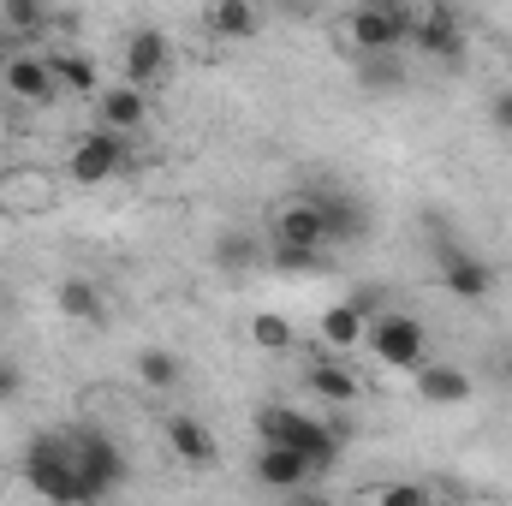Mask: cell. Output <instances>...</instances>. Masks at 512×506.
<instances>
[{
	"instance_id": "obj_20",
	"label": "cell",
	"mask_w": 512,
	"mask_h": 506,
	"mask_svg": "<svg viewBox=\"0 0 512 506\" xmlns=\"http://www.w3.org/2000/svg\"><path fill=\"white\" fill-rule=\"evenodd\" d=\"M48 66H54V84H60V90H72V96H102V72H96L90 54H48Z\"/></svg>"
},
{
	"instance_id": "obj_17",
	"label": "cell",
	"mask_w": 512,
	"mask_h": 506,
	"mask_svg": "<svg viewBox=\"0 0 512 506\" xmlns=\"http://www.w3.org/2000/svg\"><path fill=\"white\" fill-rule=\"evenodd\" d=\"M203 24H209V36H221V42H251L256 30H262V12H256V0H209Z\"/></svg>"
},
{
	"instance_id": "obj_19",
	"label": "cell",
	"mask_w": 512,
	"mask_h": 506,
	"mask_svg": "<svg viewBox=\"0 0 512 506\" xmlns=\"http://www.w3.org/2000/svg\"><path fill=\"white\" fill-rule=\"evenodd\" d=\"M167 441H173V453H179L185 465H215V459H221L215 435H209L197 417H185V411H173V417H167Z\"/></svg>"
},
{
	"instance_id": "obj_25",
	"label": "cell",
	"mask_w": 512,
	"mask_h": 506,
	"mask_svg": "<svg viewBox=\"0 0 512 506\" xmlns=\"http://www.w3.org/2000/svg\"><path fill=\"white\" fill-rule=\"evenodd\" d=\"M137 381H143V387H155V393L179 387V358H173L167 346H149V352H137Z\"/></svg>"
},
{
	"instance_id": "obj_1",
	"label": "cell",
	"mask_w": 512,
	"mask_h": 506,
	"mask_svg": "<svg viewBox=\"0 0 512 506\" xmlns=\"http://www.w3.org/2000/svg\"><path fill=\"white\" fill-rule=\"evenodd\" d=\"M24 483H30L36 495L66 501V506L90 501V489H84V477H78V465H72V435H66V429H42V435L24 447Z\"/></svg>"
},
{
	"instance_id": "obj_13",
	"label": "cell",
	"mask_w": 512,
	"mask_h": 506,
	"mask_svg": "<svg viewBox=\"0 0 512 506\" xmlns=\"http://www.w3.org/2000/svg\"><path fill=\"white\" fill-rule=\"evenodd\" d=\"M310 197L322 203V221H328V245H352V239H364V233H370V215H364V203H352L346 191H334V185H316Z\"/></svg>"
},
{
	"instance_id": "obj_12",
	"label": "cell",
	"mask_w": 512,
	"mask_h": 506,
	"mask_svg": "<svg viewBox=\"0 0 512 506\" xmlns=\"http://www.w3.org/2000/svg\"><path fill=\"white\" fill-rule=\"evenodd\" d=\"M274 239H298V245H328V221H322V203L310 191L286 197L274 209Z\"/></svg>"
},
{
	"instance_id": "obj_26",
	"label": "cell",
	"mask_w": 512,
	"mask_h": 506,
	"mask_svg": "<svg viewBox=\"0 0 512 506\" xmlns=\"http://www.w3.org/2000/svg\"><path fill=\"white\" fill-rule=\"evenodd\" d=\"M0 24H6L12 36H42L48 0H0Z\"/></svg>"
},
{
	"instance_id": "obj_34",
	"label": "cell",
	"mask_w": 512,
	"mask_h": 506,
	"mask_svg": "<svg viewBox=\"0 0 512 506\" xmlns=\"http://www.w3.org/2000/svg\"><path fill=\"white\" fill-rule=\"evenodd\" d=\"M501 376H507V381H512V352H507V358H501Z\"/></svg>"
},
{
	"instance_id": "obj_22",
	"label": "cell",
	"mask_w": 512,
	"mask_h": 506,
	"mask_svg": "<svg viewBox=\"0 0 512 506\" xmlns=\"http://www.w3.org/2000/svg\"><path fill=\"white\" fill-rule=\"evenodd\" d=\"M358 84H364V90H376V96L399 90V84H405V60H399V48H382V54H358Z\"/></svg>"
},
{
	"instance_id": "obj_8",
	"label": "cell",
	"mask_w": 512,
	"mask_h": 506,
	"mask_svg": "<svg viewBox=\"0 0 512 506\" xmlns=\"http://www.w3.org/2000/svg\"><path fill=\"white\" fill-rule=\"evenodd\" d=\"M435 262H441V286H447L453 298H465V304H483V298L495 292V268H489L477 251H465V245L441 239V245H435Z\"/></svg>"
},
{
	"instance_id": "obj_23",
	"label": "cell",
	"mask_w": 512,
	"mask_h": 506,
	"mask_svg": "<svg viewBox=\"0 0 512 506\" xmlns=\"http://www.w3.org/2000/svg\"><path fill=\"white\" fill-rule=\"evenodd\" d=\"M268 262L280 274H328V245H298V239H274Z\"/></svg>"
},
{
	"instance_id": "obj_10",
	"label": "cell",
	"mask_w": 512,
	"mask_h": 506,
	"mask_svg": "<svg viewBox=\"0 0 512 506\" xmlns=\"http://www.w3.org/2000/svg\"><path fill=\"white\" fill-rule=\"evenodd\" d=\"M310 477H316V465H310L304 453H292L286 441H262V447H256V483H262V489L292 495V489H310Z\"/></svg>"
},
{
	"instance_id": "obj_9",
	"label": "cell",
	"mask_w": 512,
	"mask_h": 506,
	"mask_svg": "<svg viewBox=\"0 0 512 506\" xmlns=\"http://www.w3.org/2000/svg\"><path fill=\"white\" fill-rule=\"evenodd\" d=\"M411 42H417L429 60H441V66H465V48H471L459 12H447V6H423L417 24H411Z\"/></svg>"
},
{
	"instance_id": "obj_16",
	"label": "cell",
	"mask_w": 512,
	"mask_h": 506,
	"mask_svg": "<svg viewBox=\"0 0 512 506\" xmlns=\"http://www.w3.org/2000/svg\"><path fill=\"white\" fill-rule=\"evenodd\" d=\"M364 334H370V310H364L358 298H346V304H328V310H322V340H328L334 352H358V346H364Z\"/></svg>"
},
{
	"instance_id": "obj_11",
	"label": "cell",
	"mask_w": 512,
	"mask_h": 506,
	"mask_svg": "<svg viewBox=\"0 0 512 506\" xmlns=\"http://www.w3.org/2000/svg\"><path fill=\"white\" fill-rule=\"evenodd\" d=\"M0 84H6V96L12 102H30V108H42V102H54V66L42 60V54H18L12 48V60L0 66Z\"/></svg>"
},
{
	"instance_id": "obj_6",
	"label": "cell",
	"mask_w": 512,
	"mask_h": 506,
	"mask_svg": "<svg viewBox=\"0 0 512 506\" xmlns=\"http://www.w3.org/2000/svg\"><path fill=\"white\" fill-rule=\"evenodd\" d=\"M173 66H179L173 36L155 30V24H137L131 42H126V84H137V90H161V84L173 78Z\"/></svg>"
},
{
	"instance_id": "obj_31",
	"label": "cell",
	"mask_w": 512,
	"mask_h": 506,
	"mask_svg": "<svg viewBox=\"0 0 512 506\" xmlns=\"http://www.w3.org/2000/svg\"><path fill=\"white\" fill-rule=\"evenodd\" d=\"M12 48H18V36H12V30H6V24H0V66H6V60H12Z\"/></svg>"
},
{
	"instance_id": "obj_30",
	"label": "cell",
	"mask_w": 512,
	"mask_h": 506,
	"mask_svg": "<svg viewBox=\"0 0 512 506\" xmlns=\"http://www.w3.org/2000/svg\"><path fill=\"white\" fill-rule=\"evenodd\" d=\"M489 120H495V131H507L512 137V90H501V96L489 102Z\"/></svg>"
},
{
	"instance_id": "obj_29",
	"label": "cell",
	"mask_w": 512,
	"mask_h": 506,
	"mask_svg": "<svg viewBox=\"0 0 512 506\" xmlns=\"http://www.w3.org/2000/svg\"><path fill=\"white\" fill-rule=\"evenodd\" d=\"M18 393H24V370H18L12 358H0V405H12Z\"/></svg>"
},
{
	"instance_id": "obj_18",
	"label": "cell",
	"mask_w": 512,
	"mask_h": 506,
	"mask_svg": "<svg viewBox=\"0 0 512 506\" xmlns=\"http://www.w3.org/2000/svg\"><path fill=\"white\" fill-rule=\"evenodd\" d=\"M96 114H102V126H114V131H137L143 120H149V90L114 84V90L96 96Z\"/></svg>"
},
{
	"instance_id": "obj_24",
	"label": "cell",
	"mask_w": 512,
	"mask_h": 506,
	"mask_svg": "<svg viewBox=\"0 0 512 506\" xmlns=\"http://www.w3.org/2000/svg\"><path fill=\"white\" fill-rule=\"evenodd\" d=\"M54 304H60V310L72 316V322H102V292H96L90 280H60Z\"/></svg>"
},
{
	"instance_id": "obj_2",
	"label": "cell",
	"mask_w": 512,
	"mask_h": 506,
	"mask_svg": "<svg viewBox=\"0 0 512 506\" xmlns=\"http://www.w3.org/2000/svg\"><path fill=\"white\" fill-rule=\"evenodd\" d=\"M256 429H262V441H286L292 453H304L316 471H328V465L340 459V429H334V423H322V417H310V411L262 405V411H256Z\"/></svg>"
},
{
	"instance_id": "obj_33",
	"label": "cell",
	"mask_w": 512,
	"mask_h": 506,
	"mask_svg": "<svg viewBox=\"0 0 512 506\" xmlns=\"http://www.w3.org/2000/svg\"><path fill=\"white\" fill-rule=\"evenodd\" d=\"M268 6H280V12H304L310 0H268Z\"/></svg>"
},
{
	"instance_id": "obj_3",
	"label": "cell",
	"mask_w": 512,
	"mask_h": 506,
	"mask_svg": "<svg viewBox=\"0 0 512 506\" xmlns=\"http://www.w3.org/2000/svg\"><path fill=\"white\" fill-rule=\"evenodd\" d=\"M131 167L126 155V131L102 126V131H84L72 149H66V179L72 185H84V191H96V185H108V179H120Z\"/></svg>"
},
{
	"instance_id": "obj_32",
	"label": "cell",
	"mask_w": 512,
	"mask_h": 506,
	"mask_svg": "<svg viewBox=\"0 0 512 506\" xmlns=\"http://www.w3.org/2000/svg\"><path fill=\"white\" fill-rule=\"evenodd\" d=\"M364 6H382V12H417L411 0H364Z\"/></svg>"
},
{
	"instance_id": "obj_15",
	"label": "cell",
	"mask_w": 512,
	"mask_h": 506,
	"mask_svg": "<svg viewBox=\"0 0 512 506\" xmlns=\"http://www.w3.org/2000/svg\"><path fill=\"white\" fill-rule=\"evenodd\" d=\"M304 387H310L316 399H328V405H358V393H364L358 370H352V364H340V358H316V364H310V376H304Z\"/></svg>"
},
{
	"instance_id": "obj_5",
	"label": "cell",
	"mask_w": 512,
	"mask_h": 506,
	"mask_svg": "<svg viewBox=\"0 0 512 506\" xmlns=\"http://www.w3.org/2000/svg\"><path fill=\"white\" fill-rule=\"evenodd\" d=\"M364 340H370L376 364H387V370H417L423 364V322L405 316V310H382Z\"/></svg>"
},
{
	"instance_id": "obj_4",
	"label": "cell",
	"mask_w": 512,
	"mask_h": 506,
	"mask_svg": "<svg viewBox=\"0 0 512 506\" xmlns=\"http://www.w3.org/2000/svg\"><path fill=\"white\" fill-rule=\"evenodd\" d=\"M66 435H72V465H78L90 501L114 495V489L126 483V453H120V441L102 435V429H66Z\"/></svg>"
},
{
	"instance_id": "obj_21",
	"label": "cell",
	"mask_w": 512,
	"mask_h": 506,
	"mask_svg": "<svg viewBox=\"0 0 512 506\" xmlns=\"http://www.w3.org/2000/svg\"><path fill=\"white\" fill-rule=\"evenodd\" d=\"M256 262H262V239H256L251 227H233V233L215 239V268H227V274H251Z\"/></svg>"
},
{
	"instance_id": "obj_28",
	"label": "cell",
	"mask_w": 512,
	"mask_h": 506,
	"mask_svg": "<svg viewBox=\"0 0 512 506\" xmlns=\"http://www.w3.org/2000/svg\"><path fill=\"white\" fill-rule=\"evenodd\" d=\"M370 501H387V506H423L429 501V489H417V483H376V489H364Z\"/></svg>"
},
{
	"instance_id": "obj_27",
	"label": "cell",
	"mask_w": 512,
	"mask_h": 506,
	"mask_svg": "<svg viewBox=\"0 0 512 506\" xmlns=\"http://www.w3.org/2000/svg\"><path fill=\"white\" fill-rule=\"evenodd\" d=\"M251 340L262 346V352H286V346H292V322L274 316V310H262V316L251 322Z\"/></svg>"
},
{
	"instance_id": "obj_14",
	"label": "cell",
	"mask_w": 512,
	"mask_h": 506,
	"mask_svg": "<svg viewBox=\"0 0 512 506\" xmlns=\"http://www.w3.org/2000/svg\"><path fill=\"white\" fill-rule=\"evenodd\" d=\"M411 376H417V399H423V405H465V399L477 393L459 364H417Z\"/></svg>"
},
{
	"instance_id": "obj_7",
	"label": "cell",
	"mask_w": 512,
	"mask_h": 506,
	"mask_svg": "<svg viewBox=\"0 0 512 506\" xmlns=\"http://www.w3.org/2000/svg\"><path fill=\"white\" fill-rule=\"evenodd\" d=\"M411 24H417V12H382V6H352V18H346V42L358 48V54H382V48H399V42H411Z\"/></svg>"
}]
</instances>
